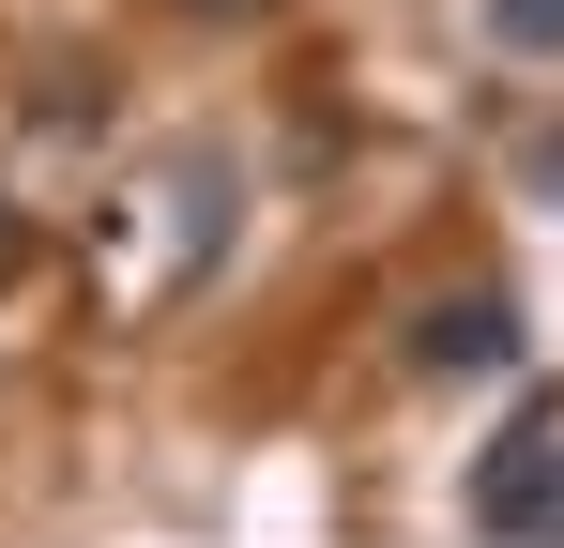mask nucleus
<instances>
[{
  "instance_id": "obj_1",
  "label": "nucleus",
  "mask_w": 564,
  "mask_h": 548,
  "mask_svg": "<svg viewBox=\"0 0 564 548\" xmlns=\"http://www.w3.org/2000/svg\"><path fill=\"white\" fill-rule=\"evenodd\" d=\"M473 548H564V412L550 396L473 457Z\"/></svg>"
},
{
  "instance_id": "obj_2",
  "label": "nucleus",
  "mask_w": 564,
  "mask_h": 548,
  "mask_svg": "<svg viewBox=\"0 0 564 548\" xmlns=\"http://www.w3.org/2000/svg\"><path fill=\"white\" fill-rule=\"evenodd\" d=\"M412 365H427V381H488V365H519V305H503V289L427 305V320H412Z\"/></svg>"
},
{
  "instance_id": "obj_3",
  "label": "nucleus",
  "mask_w": 564,
  "mask_h": 548,
  "mask_svg": "<svg viewBox=\"0 0 564 548\" xmlns=\"http://www.w3.org/2000/svg\"><path fill=\"white\" fill-rule=\"evenodd\" d=\"M488 31H503L519 62H550V46H564V0H488Z\"/></svg>"
},
{
  "instance_id": "obj_4",
  "label": "nucleus",
  "mask_w": 564,
  "mask_h": 548,
  "mask_svg": "<svg viewBox=\"0 0 564 548\" xmlns=\"http://www.w3.org/2000/svg\"><path fill=\"white\" fill-rule=\"evenodd\" d=\"M169 15H198V31H260V15H290V0H169Z\"/></svg>"
},
{
  "instance_id": "obj_5",
  "label": "nucleus",
  "mask_w": 564,
  "mask_h": 548,
  "mask_svg": "<svg viewBox=\"0 0 564 548\" xmlns=\"http://www.w3.org/2000/svg\"><path fill=\"white\" fill-rule=\"evenodd\" d=\"M15 260H31V229H15V198H0V274H15Z\"/></svg>"
}]
</instances>
